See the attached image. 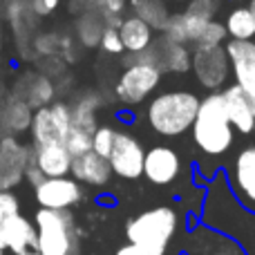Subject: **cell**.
<instances>
[{
	"mask_svg": "<svg viewBox=\"0 0 255 255\" xmlns=\"http://www.w3.org/2000/svg\"><path fill=\"white\" fill-rule=\"evenodd\" d=\"M31 115L34 112L16 99L13 94H7L4 101L0 103V136H20L29 130Z\"/></svg>",
	"mask_w": 255,
	"mask_h": 255,
	"instance_id": "d6986e66",
	"label": "cell"
},
{
	"mask_svg": "<svg viewBox=\"0 0 255 255\" xmlns=\"http://www.w3.org/2000/svg\"><path fill=\"white\" fill-rule=\"evenodd\" d=\"M7 94H9V88L2 83V79H0V103L4 101V97H7Z\"/></svg>",
	"mask_w": 255,
	"mask_h": 255,
	"instance_id": "60d3db41",
	"label": "cell"
},
{
	"mask_svg": "<svg viewBox=\"0 0 255 255\" xmlns=\"http://www.w3.org/2000/svg\"><path fill=\"white\" fill-rule=\"evenodd\" d=\"M29 4H31V11L38 18H43V16H49L61 4V0H29Z\"/></svg>",
	"mask_w": 255,
	"mask_h": 255,
	"instance_id": "8d00e7d4",
	"label": "cell"
},
{
	"mask_svg": "<svg viewBox=\"0 0 255 255\" xmlns=\"http://www.w3.org/2000/svg\"><path fill=\"white\" fill-rule=\"evenodd\" d=\"M36 202L40 208L47 211H70L72 206L83 199V188L72 177H58V179H45L34 188Z\"/></svg>",
	"mask_w": 255,
	"mask_h": 255,
	"instance_id": "7c38bea8",
	"label": "cell"
},
{
	"mask_svg": "<svg viewBox=\"0 0 255 255\" xmlns=\"http://www.w3.org/2000/svg\"><path fill=\"white\" fill-rule=\"evenodd\" d=\"M97 2H99V7H101V4H106V2H108V0H97Z\"/></svg>",
	"mask_w": 255,
	"mask_h": 255,
	"instance_id": "f6af8a7d",
	"label": "cell"
},
{
	"mask_svg": "<svg viewBox=\"0 0 255 255\" xmlns=\"http://www.w3.org/2000/svg\"><path fill=\"white\" fill-rule=\"evenodd\" d=\"M190 72L197 83L206 90H220L231 76V63L226 58L224 45L217 47H193L190 49Z\"/></svg>",
	"mask_w": 255,
	"mask_h": 255,
	"instance_id": "52a82bcc",
	"label": "cell"
},
{
	"mask_svg": "<svg viewBox=\"0 0 255 255\" xmlns=\"http://www.w3.org/2000/svg\"><path fill=\"white\" fill-rule=\"evenodd\" d=\"M9 94H13L16 99H20L22 103H27L31 112L40 110V108H47L49 103H54L56 97V85L52 79L43 76L36 70H22L16 76L13 85L9 88Z\"/></svg>",
	"mask_w": 255,
	"mask_h": 255,
	"instance_id": "8fae6325",
	"label": "cell"
},
{
	"mask_svg": "<svg viewBox=\"0 0 255 255\" xmlns=\"http://www.w3.org/2000/svg\"><path fill=\"white\" fill-rule=\"evenodd\" d=\"M190 130H193L195 145L204 154L220 157L229 152V148L233 145V126L226 117L222 92H213L199 99V108Z\"/></svg>",
	"mask_w": 255,
	"mask_h": 255,
	"instance_id": "6da1fadb",
	"label": "cell"
},
{
	"mask_svg": "<svg viewBox=\"0 0 255 255\" xmlns=\"http://www.w3.org/2000/svg\"><path fill=\"white\" fill-rule=\"evenodd\" d=\"M117 255H150V253H145V251H141V249L128 244V247H121L119 251H117Z\"/></svg>",
	"mask_w": 255,
	"mask_h": 255,
	"instance_id": "ab89813d",
	"label": "cell"
},
{
	"mask_svg": "<svg viewBox=\"0 0 255 255\" xmlns=\"http://www.w3.org/2000/svg\"><path fill=\"white\" fill-rule=\"evenodd\" d=\"M72 179L81 181V184H90V186H106L112 177V170L108 166V159L94 154L92 150L85 154L72 159V168H70Z\"/></svg>",
	"mask_w": 255,
	"mask_h": 255,
	"instance_id": "ffe728a7",
	"label": "cell"
},
{
	"mask_svg": "<svg viewBox=\"0 0 255 255\" xmlns=\"http://www.w3.org/2000/svg\"><path fill=\"white\" fill-rule=\"evenodd\" d=\"M224 38H226L224 25H222V22H217V20H211V22H206V25H204L202 34H199L197 43H195L193 47H217V45L224 43Z\"/></svg>",
	"mask_w": 255,
	"mask_h": 255,
	"instance_id": "1f68e13d",
	"label": "cell"
},
{
	"mask_svg": "<svg viewBox=\"0 0 255 255\" xmlns=\"http://www.w3.org/2000/svg\"><path fill=\"white\" fill-rule=\"evenodd\" d=\"M204 25L206 22L199 20V18H193L188 16V13L179 11V13H170V18H168L166 27H163L161 36L168 40H172V43L177 45H184V47H188V45H195L199 38V34H202Z\"/></svg>",
	"mask_w": 255,
	"mask_h": 255,
	"instance_id": "7402d4cb",
	"label": "cell"
},
{
	"mask_svg": "<svg viewBox=\"0 0 255 255\" xmlns=\"http://www.w3.org/2000/svg\"><path fill=\"white\" fill-rule=\"evenodd\" d=\"M36 251L40 255H79L74 217L70 211L38 208L34 217Z\"/></svg>",
	"mask_w": 255,
	"mask_h": 255,
	"instance_id": "277c9868",
	"label": "cell"
},
{
	"mask_svg": "<svg viewBox=\"0 0 255 255\" xmlns=\"http://www.w3.org/2000/svg\"><path fill=\"white\" fill-rule=\"evenodd\" d=\"M99 45H101V49L106 54H110V56H121V54H126L124 45H121V38H119V31L112 29V27H106Z\"/></svg>",
	"mask_w": 255,
	"mask_h": 255,
	"instance_id": "e575fe53",
	"label": "cell"
},
{
	"mask_svg": "<svg viewBox=\"0 0 255 255\" xmlns=\"http://www.w3.org/2000/svg\"><path fill=\"white\" fill-rule=\"evenodd\" d=\"M143 157L145 150L136 136H132L130 132L115 130L112 150L108 154V166H110L112 175L121 177V179H139L143 175Z\"/></svg>",
	"mask_w": 255,
	"mask_h": 255,
	"instance_id": "9c48e42d",
	"label": "cell"
},
{
	"mask_svg": "<svg viewBox=\"0 0 255 255\" xmlns=\"http://www.w3.org/2000/svg\"><path fill=\"white\" fill-rule=\"evenodd\" d=\"M224 99V110L229 117L231 126L242 134H249L255 128V99H251L249 94H244L238 85H229L222 92Z\"/></svg>",
	"mask_w": 255,
	"mask_h": 255,
	"instance_id": "2e32d148",
	"label": "cell"
},
{
	"mask_svg": "<svg viewBox=\"0 0 255 255\" xmlns=\"http://www.w3.org/2000/svg\"><path fill=\"white\" fill-rule=\"evenodd\" d=\"M226 36H231V40H251L255 36V18L247 7H235L226 16Z\"/></svg>",
	"mask_w": 255,
	"mask_h": 255,
	"instance_id": "484cf974",
	"label": "cell"
},
{
	"mask_svg": "<svg viewBox=\"0 0 255 255\" xmlns=\"http://www.w3.org/2000/svg\"><path fill=\"white\" fill-rule=\"evenodd\" d=\"M20 213V204L13 193H0V229L7 224V220H11L13 215Z\"/></svg>",
	"mask_w": 255,
	"mask_h": 255,
	"instance_id": "836d02e7",
	"label": "cell"
},
{
	"mask_svg": "<svg viewBox=\"0 0 255 255\" xmlns=\"http://www.w3.org/2000/svg\"><path fill=\"white\" fill-rule=\"evenodd\" d=\"M132 63H143L150 65L163 74V72H170V74H186L190 72V49L184 45H177L172 40L163 38V36H154L150 47L145 52L136 54V56H126V67Z\"/></svg>",
	"mask_w": 255,
	"mask_h": 255,
	"instance_id": "8992f818",
	"label": "cell"
},
{
	"mask_svg": "<svg viewBox=\"0 0 255 255\" xmlns=\"http://www.w3.org/2000/svg\"><path fill=\"white\" fill-rule=\"evenodd\" d=\"M31 161V145L18 136H0V193H11L22 179Z\"/></svg>",
	"mask_w": 255,
	"mask_h": 255,
	"instance_id": "30bf717a",
	"label": "cell"
},
{
	"mask_svg": "<svg viewBox=\"0 0 255 255\" xmlns=\"http://www.w3.org/2000/svg\"><path fill=\"white\" fill-rule=\"evenodd\" d=\"M117 31H119L124 52H128L130 56H136V54L145 52V49L150 47V43H152V38H154V31L150 29L141 18H136L134 13L124 18Z\"/></svg>",
	"mask_w": 255,
	"mask_h": 255,
	"instance_id": "44dd1931",
	"label": "cell"
},
{
	"mask_svg": "<svg viewBox=\"0 0 255 255\" xmlns=\"http://www.w3.org/2000/svg\"><path fill=\"white\" fill-rule=\"evenodd\" d=\"M72 128V112L65 101H54L31 115V148L63 143Z\"/></svg>",
	"mask_w": 255,
	"mask_h": 255,
	"instance_id": "5b68a950",
	"label": "cell"
},
{
	"mask_svg": "<svg viewBox=\"0 0 255 255\" xmlns=\"http://www.w3.org/2000/svg\"><path fill=\"white\" fill-rule=\"evenodd\" d=\"M177 231V213L170 206H159L132 217L126 226V235L132 247L150 255H163L168 242Z\"/></svg>",
	"mask_w": 255,
	"mask_h": 255,
	"instance_id": "3957f363",
	"label": "cell"
},
{
	"mask_svg": "<svg viewBox=\"0 0 255 255\" xmlns=\"http://www.w3.org/2000/svg\"><path fill=\"white\" fill-rule=\"evenodd\" d=\"M168 2H179V4H188L190 0H168Z\"/></svg>",
	"mask_w": 255,
	"mask_h": 255,
	"instance_id": "ee69618b",
	"label": "cell"
},
{
	"mask_svg": "<svg viewBox=\"0 0 255 255\" xmlns=\"http://www.w3.org/2000/svg\"><path fill=\"white\" fill-rule=\"evenodd\" d=\"M63 145H65V150L70 152V157L74 159V157H79V154H85L92 150V134L72 126L65 141H63Z\"/></svg>",
	"mask_w": 255,
	"mask_h": 255,
	"instance_id": "f1b7e54d",
	"label": "cell"
},
{
	"mask_svg": "<svg viewBox=\"0 0 255 255\" xmlns=\"http://www.w3.org/2000/svg\"><path fill=\"white\" fill-rule=\"evenodd\" d=\"M0 255H4V247H2V244H0Z\"/></svg>",
	"mask_w": 255,
	"mask_h": 255,
	"instance_id": "bcb514c9",
	"label": "cell"
},
{
	"mask_svg": "<svg viewBox=\"0 0 255 255\" xmlns=\"http://www.w3.org/2000/svg\"><path fill=\"white\" fill-rule=\"evenodd\" d=\"M2 45H4V34H2V27H0V56H2Z\"/></svg>",
	"mask_w": 255,
	"mask_h": 255,
	"instance_id": "7bdbcfd3",
	"label": "cell"
},
{
	"mask_svg": "<svg viewBox=\"0 0 255 255\" xmlns=\"http://www.w3.org/2000/svg\"><path fill=\"white\" fill-rule=\"evenodd\" d=\"M0 244L16 255H27L36 251V229L27 217L20 213L7 220V224L0 229Z\"/></svg>",
	"mask_w": 255,
	"mask_h": 255,
	"instance_id": "e0dca14e",
	"label": "cell"
},
{
	"mask_svg": "<svg viewBox=\"0 0 255 255\" xmlns=\"http://www.w3.org/2000/svg\"><path fill=\"white\" fill-rule=\"evenodd\" d=\"M181 172V159L168 145H154V148L145 150L143 157V177L150 184L166 186L179 177Z\"/></svg>",
	"mask_w": 255,
	"mask_h": 255,
	"instance_id": "5bb4252c",
	"label": "cell"
},
{
	"mask_svg": "<svg viewBox=\"0 0 255 255\" xmlns=\"http://www.w3.org/2000/svg\"><path fill=\"white\" fill-rule=\"evenodd\" d=\"M7 22L13 31V40L16 47L20 49L22 56H29L31 40L36 36V27H38V16L31 11L29 0H7Z\"/></svg>",
	"mask_w": 255,
	"mask_h": 255,
	"instance_id": "9a60e30c",
	"label": "cell"
},
{
	"mask_svg": "<svg viewBox=\"0 0 255 255\" xmlns=\"http://www.w3.org/2000/svg\"><path fill=\"white\" fill-rule=\"evenodd\" d=\"M103 31H106V18H103V11L99 7L83 9L81 16L76 18V36H79L83 47H97L101 43Z\"/></svg>",
	"mask_w": 255,
	"mask_h": 255,
	"instance_id": "cb8c5ba5",
	"label": "cell"
},
{
	"mask_svg": "<svg viewBox=\"0 0 255 255\" xmlns=\"http://www.w3.org/2000/svg\"><path fill=\"white\" fill-rule=\"evenodd\" d=\"M61 40H63V34H56V31H40V34H36L34 40H31V49H34V54L40 58H52V56L61 54Z\"/></svg>",
	"mask_w": 255,
	"mask_h": 255,
	"instance_id": "4316f807",
	"label": "cell"
},
{
	"mask_svg": "<svg viewBox=\"0 0 255 255\" xmlns=\"http://www.w3.org/2000/svg\"><path fill=\"white\" fill-rule=\"evenodd\" d=\"M231 72H233V76H235V85H238L244 94L255 99V61L242 63V65H233Z\"/></svg>",
	"mask_w": 255,
	"mask_h": 255,
	"instance_id": "4dcf8cb0",
	"label": "cell"
},
{
	"mask_svg": "<svg viewBox=\"0 0 255 255\" xmlns=\"http://www.w3.org/2000/svg\"><path fill=\"white\" fill-rule=\"evenodd\" d=\"M224 52H226V58H229L231 67L255 61V43L253 40H229Z\"/></svg>",
	"mask_w": 255,
	"mask_h": 255,
	"instance_id": "83f0119b",
	"label": "cell"
},
{
	"mask_svg": "<svg viewBox=\"0 0 255 255\" xmlns=\"http://www.w3.org/2000/svg\"><path fill=\"white\" fill-rule=\"evenodd\" d=\"M247 9L253 13V18H255V0H247Z\"/></svg>",
	"mask_w": 255,
	"mask_h": 255,
	"instance_id": "b9f144b4",
	"label": "cell"
},
{
	"mask_svg": "<svg viewBox=\"0 0 255 255\" xmlns=\"http://www.w3.org/2000/svg\"><path fill=\"white\" fill-rule=\"evenodd\" d=\"M229 175L235 197L255 213V145H249L235 154Z\"/></svg>",
	"mask_w": 255,
	"mask_h": 255,
	"instance_id": "4fadbf2b",
	"label": "cell"
},
{
	"mask_svg": "<svg viewBox=\"0 0 255 255\" xmlns=\"http://www.w3.org/2000/svg\"><path fill=\"white\" fill-rule=\"evenodd\" d=\"M31 161L43 172L45 179H58L67 177L72 168V157L63 143L43 145V148H31Z\"/></svg>",
	"mask_w": 255,
	"mask_h": 255,
	"instance_id": "ac0fdd59",
	"label": "cell"
},
{
	"mask_svg": "<svg viewBox=\"0 0 255 255\" xmlns=\"http://www.w3.org/2000/svg\"><path fill=\"white\" fill-rule=\"evenodd\" d=\"M112 141H115V130L110 126H99L92 132V152L108 159V154L112 150Z\"/></svg>",
	"mask_w": 255,
	"mask_h": 255,
	"instance_id": "d6a6232c",
	"label": "cell"
},
{
	"mask_svg": "<svg viewBox=\"0 0 255 255\" xmlns=\"http://www.w3.org/2000/svg\"><path fill=\"white\" fill-rule=\"evenodd\" d=\"M103 106L101 97L97 92H83L76 97L74 106H70L72 112V126L79 128V130H85L92 134L99 128L97 124V110Z\"/></svg>",
	"mask_w": 255,
	"mask_h": 255,
	"instance_id": "603a6c76",
	"label": "cell"
},
{
	"mask_svg": "<svg viewBox=\"0 0 255 255\" xmlns=\"http://www.w3.org/2000/svg\"><path fill=\"white\" fill-rule=\"evenodd\" d=\"M159 81H161V74L154 67L143 65V63H132L117 79L115 94L124 106H139L157 90Z\"/></svg>",
	"mask_w": 255,
	"mask_h": 255,
	"instance_id": "ba28073f",
	"label": "cell"
},
{
	"mask_svg": "<svg viewBox=\"0 0 255 255\" xmlns=\"http://www.w3.org/2000/svg\"><path fill=\"white\" fill-rule=\"evenodd\" d=\"M134 7V16L141 18L152 31H163L170 11L166 7V0H130Z\"/></svg>",
	"mask_w": 255,
	"mask_h": 255,
	"instance_id": "d4e9b609",
	"label": "cell"
},
{
	"mask_svg": "<svg viewBox=\"0 0 255 255\" xmlns=\"http://www.w3.org/2000/svg\"><path fill=\"white\" fill-rule=\"evenodd\" d=\"M199 108V97L188 90H175L154 97L148 103L145 119L150 128L163 136L184 134L195 121Z\"/></svg>",
	"mask_w": 255,
	"mask_h": 255,
	"instance_id": "7a4b0ae2",
	"label": "cell"
},
{
	"mask_svg": "<svg viewBox=\"0 0 255 255\" xmlns=\"http://www.w3.org/2000/svg\"><path fill=\"white\" fill-rule=\"evenodd\" d=\"M208 255H244V253H240L238 249L233 247V244H226V242H224V247L215 249V251H211Z\"/></svg>",
	"mask_w": 255,
	"mask_h": 255,
	"instance_id": "f35d334b",
	"label": "cell"
},
{
	"mask_svg": "<svg viewBox=\"0 0 255 255\" xmlns=\"http://www.w3.org/2000/svg\"><path fill=\"white\" fill-rule=\"evenodd\" d=\"M220 7H222V0H190V2L186 4L184 13H188V16H193V18H199V20H204V22H211V20H215Z\"/></svg>",
	"mask_w": 255,
	"mask_h": 255,
	"instance_id": "f546056e",
	"label": "cell"
},
{
	"mask_svg": "<svg viewBox=\"0 0 255 255\" xmlns=\"http://www.w3.org/2000/svg\"><path fill=\"white\" fill-rule=\"evenodd\" d=\"M25 179L36 188L40 181H45V177H43V172H40L38 168L34 166V161H29V163H27V168H25Z\"/></svg>",
	"mask_w": 255,
	"mask_h": 255,
	"instance_id": "74e56055",
	"label": "cell"
},
{
	"mask_svg": "<svg viewBox=\"0 0 255 255\" xmlns=\"http://www.w3.org/2000/svg\"><path fill=\"white\" fill-rule=\"evenodd\" d=\"M2 65H4V58H2V56H0V67H2Z\"/></svg>",
	"mask_w": 255,
	"mask_h": 255,
	"instance_id": "7dc6e473",
	"label": "cell"
},
{
	"mask_svg": "<svg viewBox=\"0 0 255 255\" xmlns=\"http://www.w3.org/2000/svg\"><path fill=\"white\" fill-rule=\"evenodd\" d=\"M65 63H63V58L58 56H52V58H40L38 61V67H36V72H40L43 76H47V79H52V76H61L65 74ZM54 81V79H52Z\"/></svg>",
	"mask_w": 255,
	"mask_h": 255,
	"instance_id": "d590c367",
	"label": "cell"
}]
</instances>
